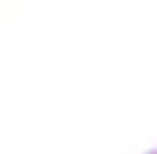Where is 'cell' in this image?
I'll list each match as a JSON object with an SVG mask.
<instances>
[{
  "instance_id": "1",
  "label": "cell",
  "mask_w": 157,
  "mask_h": 154,
  "mask_svg": "<svg viewBox=\"0 0 157 154\" xmlns=\"http://www.w3.org/2000/svg\"><path fill=\"white\" fill-rule=\"evenodd\" d=\"M150 154H157V150H151V152H150Z\"/></svg>"
}]
</instances>
